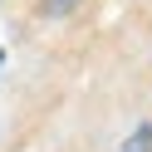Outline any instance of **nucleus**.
Here are the masks:
<instances>
[{"label":"nucleus","instance_id":"3","mask_svg":"<svg viewBox=\"0 0 152 152\" xmlns=\"http://www.w3.org/2000/svg\"><path fill=\"white\" fill-rule=\"evenodd\" d=\"M0 69H5V49H0Z\"/></svg>","mask_w":152,"mask_h":152},{"label":"nucleus","instance_id":"2","mask_svg":"<svg viewBox=\"0 0 152 152\" xmlns=\"http://www.w3.org/2000/svg\"><path fill=\"white\" fill-rule=\"evenodd\" d=\"M79 5H83V0H44V15H54V20H59V15H74Z\"/></svg>","mask_w":152,"mask_h":152},{"label":"nucleus","instance_id":"1","mask_svg":"<svg viewBox=\"0 0 152 152\" xmlns=\"http://www.w3.org/2000/svg\"><path fill=\"white\" fill-rule=\"evenodd\" d=\"M113 152H152V123H137V128H132Z\"/></svg>","mask_w":152,"mask_h":152}]
</instances>
